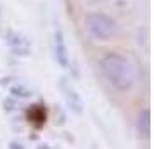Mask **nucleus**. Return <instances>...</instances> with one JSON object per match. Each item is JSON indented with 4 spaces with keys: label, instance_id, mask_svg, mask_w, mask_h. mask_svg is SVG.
<instances>
[{
    "label": "nucleus",
    "instance_id": "9b49d317",
    "mask_svg": "<svg viewBox=\"0 0 154 149\" xmlns=\"http://www.w3.org/2000/svg\"><path fill=\"white\" fill-rule=\"evenodd\" d=\"M0 16H2V5H0Z\"/></svg>",
    "mask_w": 154,
    "mask_h": 149
},
{
    "label": "nucleus",
    "instance_id": "6e6552de",
    "mask_svg": "<svg viewBox=\"0 0 154 149\" xmlns=\"http://www.w3.org/2000/svg\"><path fill=\"white\" fill-rule=\"evenodd\" d=\"M9 149H24V147H23L19 142H11L9 144Z\"/></svg>",
    "mask_w": 154,
    "mask_h": 149
},
{
    "label": "nucleus",
    "instance_id": "9d476101",
    "mask_svg": "<svg viewBox=\"0 0 154 149\" xmlns=\"http://www.w3.org/2000/svg\"><path fill=\"white\" fill-rule=\"evenodd\" d=\"M49 146H38V149H47Z\"/></svg>",
    "mask_w": 154,
    "mask_h": 149
},
{
    "label": "nucleus",
    "instance_id": "423d86ee",
    "mask_svg": "<svg viewBox=\"0 0 154 149\" xmlns=\"http://www.w3.org/2000/svg\"><path fill=\"white\" fill-rule=\"evenodd\" d=\"M135 127H137V132L142 137H149L151 135V109L149 107H144L140 109L139 116H137V121H135Z\"/></svg>",
    "mask_w": 154,
    "mask_h": 149
},
{
    "label": "nucleus",
    "instance_id": "f257e3e1",
    "mask_svg": "<svg viewBox=\"0 0 154 149\" xmlns=\"http://www.w3.org/2000/svg\"><path fill=\"white\" fill-rule=\"evenodd\" d=\"M100 73L106 78V82L121 94H126L133 90L137 83V71L133 68L132 61L121 52L109 50L99 61Z\"/></svg>",
    "mask_w": 154,
    "mask_h": 149
},
{
    "label": "nucleus",
    "instance_id": "39448f33",
    "mask_svg": "<svg viewBox=\"0 0 154 149\" xmlns=\"http://www.w3.org/2000/svg\"><path fill=\"white\" fill-rule=\"evenodd\" d=\"M54 56H56V61L61 68H69V52L66 47L63 31H56V35H54Z\"/></svg>",
    "mask_w": 154,
    "mask_h": 149
},
{
    "label": "nucleus",
    "instance_id": "7ed1b4c3",
    "mask_svg": "<svg viewBox=\"0 0 154 149\" xmlns=\"http://www.w3.org/2000/svg\"><path fill=\"white\" fill-rule=\"evenodd\" d=\"M7 45L9 49L19 57H28L31 54V43L24 35L17 31H7Z\"/></svg>",
    "mask_w": 154,
    "mask_h": 149
},
{
    "label": "nucleus",
    "instance_id": "f03ea898",
    "mask_svg": "<svg viewBox=\"0 0 154 149\" xmlns=\"http://www.w3.org/2000/svg\"><path fill=\"white\" fill-rule=\"evenodd\" d=\"M83 29L94 42H111L119 35V23L106 11H88L83 14Z\"/></svg>",
    "mask_w": 154,
    "mask_h": 149
},
{
    "label": "nucleus",
    "instance_id": "20e7f679",
    "mask_svg": "<svg viewBox=\"0 0 154 149\" xmlns=\"http://www.w3.org/2000/svg\"><path fill=\"white\" fill-rule=\"evenodd\" d=\"M61 88H63V94H64V99H66V104L69 107L71 111L75 114H82L83 113V107H85V102L82 99V95L69 85V83H66L63 82L61 83Z\"/></svg>",
    "mask_w": 154,
    "mask_h": 149
},
{
    "label": "nucleus",
    "instance_id": "1a4fd4ad",
    "mask_svg": "<svg viewBox=\"0 0 154 149\" xmlns=\"http://www.w3.org/2000/svg\"><path fill=\"white\" fill-rule=\"evenodd\" d=\"M90 4H104V2H109V0H87Z\"/></svg>",
    "mask_w": 154,
    "mask_h": 149
},
{
    "label": "nucleus",
    "instance_id": "0eeeda50",
    "mask_svg": "<svg viewBox=\"0 0 154 149\" xmlns=\"http://www.w3.org/2000/svg\"><path fill=\"white\" fill-rule=\"evenodd\" d=\"M12 92H14V95H19V97H29L31 95V92L28 88H24V87H14Z\"/></svg>",
    "mask_w": 154,
    "mask_h": 149
}]
</instances>
